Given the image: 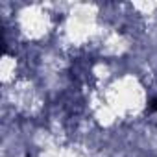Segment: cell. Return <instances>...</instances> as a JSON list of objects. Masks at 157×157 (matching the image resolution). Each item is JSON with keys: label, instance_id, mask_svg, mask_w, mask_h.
Masks as SVG:
<instances>
[{"label": "cell", "instance_id": "obj_1", "mask_svg": "<svg viewBox=\"0 0 157 157\" xmlns=\"http://www.w3.org/2000/svg\"><path fill=\"white\" fill-rule=\"evenodd\" d=\"M151 107H153V109H157V100H153V102H151Z\"/></svg>", "mask_w": 157, "mask_h": 157}]
</instances>
